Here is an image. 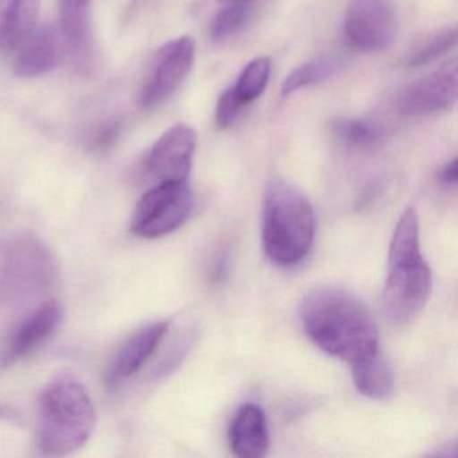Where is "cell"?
I'll return each instance as SVG.
<instances>
[{
  "instance_id": "1",
  "label": "cell",
  "mask_w": 458,
  "mask_h": 458,
  "mask_svg": "<svg viewBox=\"0 0 458 458\" xmlns=\"http://www.w3.org/2000/svg\"><path fill=\"white\" fill-rule=\"evenodd\" d=\"M307 336L334 358L353 361L379 350V331L366 305L348 292L318 288L301 305Z\"/></svg>"
},
{
  "instance_id": "2",
  "label": "cell",
  "mask_w": 458,
  "mask_h": 458,
  "mask_svg": "<svg viewBox=\"0 0 458 458\" xmlns=\"http://www.w3.org/2000/svg\"><path fill=\"white\" fill-rule=\"evenodd\" d=\"M433 276L420 251L417 210L407 208L399 218L388 250V272L382 293V310L388 323L407 327L428 305Z\"/></svg>"
},
{
  "instance_id": "3",
  "label": "cell",
  "mask_w": 458,
  "mask_h": 458,
  "mask_svg": "<svg viewBox=\"0 0 458 458\" xmlns=\"http://www.w3.org/2000/svg\"><path fill=\"white\" fill-rule=\"evenodd\" d=\"M95 428V403L76 377L60 374L45 385L36 418V442L41 454H73L87 445Z\"/></svg>"
},
{
  "instance_id": "4",
  "label": "cell",
  "mask_w": 458,
  "mask_h": 458,
  "mask_svg": "<svg viewBox=\"0 0 458 458\" xmlns=\"http://www.w3.org/2000/svg\"><path fill=\"white\" fill-rule=\"evenodd\" d=\"M316 216L308 198L288 182L267 184L262 205V245L275 264H299L312 248Z\"/></svg>"
},
{
  "instance_id": "5",
  "label": "cell",
  "mask_w": 458,
  "mask_h": 458,
  "mask_svg": "<svg viewBox=\"0 0 458 458\" xmlns=\"http://www.w3.org/2000/svg\"><path fill=\"white\" fill-rule=\"evenodd\" d=\"M57 277L55 254L36 235L23 233L0 240V305L41 294Z\"/></svg>"
},
{
  "instance_id": "6",
  "label": "cell",
  "mask_w": 458,
  "mask_h": 458,
  "mask_svg": "<svg viewBox=\"0 0 458 458\" xmlns=\"http://www.w3.org/2000/svg\"><path fill=\"white\" fill-rule=\"evenodd\" d=\"M194 206V192L189 182L155 184L139 199L131 221V232L144 240L165 237L190 218Z\"/></svg>"
},
{
  "instance_id": "7",
  "label": "cell",
  "mask_w": 458,
  "mask_h": 458,
  "mask_svg": "<svg viewBox=\"0 0 458 458\" xmlns=\"http://www.w3.org/2000/svg\"><path fill=\"white\" fill-rule=\"evenodd\" d=\"M197 55V44L189 36L181 37L160 47L139 90L138 103L152 109L165 103L186 81Z\"/></svg>"
},
{
  "instance_id": "8",
  "label": "cell",
  "mask_w": 458,
  "mask_h": 458,
  "mask_svg": "<svg viewBox=\"0 0 458 458\" xmlns=\"http://www.w3.org/2000/svg\"><path fill=\"white\" fill-rule=\"evenodd\" d=\"M197 141V133L190 125L176 124L165 131L139 165V181L151 186L187 181Z\"/></svg>"
},
{
  "instance_id": "9",
  "label": "cell",
  "mask_w": 458,
  "mask_h": 458,
  "mask_svg": "<svg viewBox=\"0 0 458 458\" xmlns=\"http://www.w3.org/2000/svg\"><path fill=\"white\" fill-rule=\"evenodd\" d=\"M63 320V305L55 300L41 302L23 315L0 339V369H9L33 355L52 339Z\"/></svg>"
},
{
  "instance_id": "10",
  "label": "cell",
  "mask_w": 458,
  "mask_h": 458,
  "mask_svg": "<svg viewBox=\"0 0 458 458\" xmlns=\"http://www.w3.org/2000/svg\"><path fill=\"white\" fill-rule=\"evenodd\" d=\"M393 0H350L344 18L345 42L359 52H382L395 38Z\"/></svg>"
},
{
  "instance_id": "11",
  "label": "cell",
  "mask_w": 458,
  "mask_h": 458,
  "mask_svg": "<svg viewBox=\"0 0 458 458\" xmlns=\"http://www.w3.org/2000/svg\"><path fill=\"white\" fill-rule=\"evenodd\" d=\"M457 103V61L407 85L398 98L396 108L407 117H433L447 114Z\"/></svg>"
},
{
  "instance_id": "12",
  "label": "cell",
  "mask_w": 458,
  "mask_h": 458,
  "mask_svg": "<svg viewBox=\"0 0 458 458\" xmlns=\"http://www.w3.org/2000/svg\"><path fill=\"white\" fill-rule=\"evenodd\" d=\"M170 331L167 321H157L133 332L114 351L104 377L109 387H117L135 377L151 360Z\"/></svg>"
},
{
  "instance_id": "13",
  "label": "cell",
  "mask_w": 458,
  "mask_h": 458,
  "mask_svg": "<svg viewBox=\"0 0 458 458\" xmlns=\"http://www.w3.org/2000/svg\"><path fill=\"white\" fill-rule=\"evenodd\" d=\"M60 33L76 71L90 73L95 63L92 0H58Z\"/></svg>"
},
{
  "instance_id": "14",
  "label": "cell",
  "mask_w": 458,
  "mask_h": 458,
  "mask_svg": "<svg viewBox=\"0 0 458 458\" xmlns=\"http://www.w3.org/2000/svg\"><path fill=\"white\" fill-rule=\"evenodd\" d=\"M64 47L60 30L53 26L34 29L33 33L21 45L14 64L15 76L34 79L55 71L60 64Z\"/></svg>"
},
{
  "instance_id": "15",
  "label": "cell",
  "mask_w": 458,
  "mask_h": 458,
  "mask_svg": "<svg viewBox=\"0 0 458 458\" xmlns=\"http://www.w3.org/2000/svg\"><path fill=\"white\" fill-rule=\"evenodd\" d=\"M230 449L237 457L261 458L269 450V430L261 407L246 403L240 407L229 428Z\"/></svg>"
},
{
  "instance_id": "16",
  "label": "cell",
  "mask_w": 458,
  "mask_h": 458,
  "mask_svg": "<svg viewBox=\"0 0 458 458\" xmlns=\"http://www.w3.org/2000/svg\"><path fill=\"white\" fill-rule=\"evenodd\" d=\"M39 0H0V52H14L36 29Z\"/></svg>"
},
{
  "instance_id": "17",
  "label": "cell",
  "mask_w": 458,
  "mask_h": 458,
  "mask_svg": "<svg viewBox=\"0 0 458 458\" xmlns=\"http://www.w3.org/2000/svg\"><path fill=\"white\" fill-rule=\"evenodd\" d=\"M352 379L361 395L385 401L393 395L394 374L379 350L352 363Z\"/></svg>"
},
{
  "instance_id": "18",
  "label": "cell",
  "mask_w": 458,
  "mask_h": 458,
  "mask_svg": "<svg viewBox=\"0 0 458 458\" xmlns=\"http://www.w3.org/2000/svg\"><path fill=\"white\" fill-rule=\"evenodd\" d=\"M272 74V60L267 57H259L249 63L235 84L233 85V92L243 106L261 98L267 89V82Z\"/></svg>"
},
{
  "instance_id": "19",
  "label": "cell",
  "mask_w": 458,
  "mask_h": 458,
  "mask_svg": "<svg viewBox=\"0 0 458 458\" xmlns=\"http://www.w3.org/2000/svg\"><path fill=\"white\" fill-rule=\"evenodd\" d=\"M340 63L336 58H320L310 61L294 69L281 85V95L289 98L305 88L315 87L336 73Z\"/></svg>"
},
{
  "instance_id": "20",
  "label": "cell",
  "mask_w": 458,
  "mask_h": 458,
  "mask_svg": "<svg viewBox=\"0 0 458 458\" xmlns=\"http://www.w3.org/2000/svg\"><path fill=\"white\" fill-rule=\"evenodd\" d=\"M457 45V30L454 28L442 29L423 38L409 55L407 65L417 69L434 63L452 52Z\"/></svg>"
},
{
  "instance_id": "21",
  "label": "cell",
  "mask_w": 458,
  "mask_h": 458,
  "mask_svg": "<svg viewBox=\"0 0 458 458\" xmlns=\"http://www.w3.org/2000/svg\"><path fill=\"white\" fill-rule=\"evenodd\" d=\"M251 17L249 2H232L211 21L210 37L214 42H225L245 29Z\"/></svg>"
},
{
  "instance_id": "22",
  "label": "cell",
  "mask_w": 458,
  "mask_h": 458,
  "mask_svg": "<svg viewBox=\"0 0 458 458\" xmlns=\"http://www.w3.org/2000/svg\"><path fill=\"white\" fill-rule=\"evenodd\" d=\"M334 131L345 144L353 148H371L382 139L380 128L367 120L339 119L335 122Z\"/></svg>"
},
{
  "instance_id": "23",
  "label": "cell",
  "mask_w": 458,
  "mask_h": 458,
  "mask_svg": "<svg viewBox=\"0 0 458 458\" xmlns=\"http://www.w3.org/2000/svg\"><path fill=\"white\" fill-rule=\"evenodd\" d=\"M123 123L119 120L104 123L93 132L89 140V149L98 157H106L114 151L123 135Z\"/></svg>"
},
{
  "instance_id": "24",
  "label": "cell",
  "mask_w": 458,
  "mask_h": 458,
  "mask_svg": "<svg viewBox=\"0 0 458 458\" xmlns=\"http://www.w3.org/2000/svg\"><path fill=\"white\" fill-rule=\"evenodd\" d=\"M245 106L235 98L233 88L225 90L216 103V123L221 130H227L234 124Z\"/></svg>"
},
{
  "instance_id": "25",
  "label": "cell",
  "mask_w": 458,
  "mask_h": 458,
  "mask_svg": "<svg viewBox=\"0 0 458 458\" xmlns=\"http://www.w3.org/2000/svg\"><path fill=\"white\" fill-rule=\"evenodd\" d=\"M439 181L445 184L457 183V159H453L452 162L447 163L442 168L441 174H439Z\"/></svg>"
},
{
  "instance_id": "26",
  "label": "cell",
  "mask_w": 458,
  "mask_h": 458,
  "mask_svg": "<svg viewBox=\"0 0 458 458\" xmlns=\"http://www.w3.org/2000/svg\"><path fill=\"white\" fill-rule=\"evenodd\" d=\"M227 2H251V0H227Z\"/></svg>"
}]
</instances>
